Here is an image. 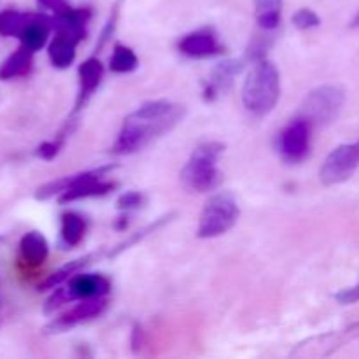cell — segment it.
<instances>
[{"label": "cell", "mask_w": 359, "mask_h": 359, "mask_svg": "<svg viewBox=\"0 0 359 359\" xmlns=\"http://www.w3.org/2000/svg\"><path fill=\"white\" fill-rule=\"evenodd\" d=\"M311 130L305 119L294 118L284 126L277 137V149L286 163H300L311 153Z\"/></svg>", "instance_id": "obj_8"}, {"label": "cell", "mask_w": 359, "mask_h": 359, "mask_svg": "<svg viewBox=\"0 0 359 359\" xmlns=\"http://www.w3.org/2000/svg\"><path fill=\"white\" fill-rule=\"evenodd\" d=\"M351 27L359 28V13L356 14V16H354V20H353V23H351Z\"/></svg>", "instance_id": "obj_29"}, {"label": "cell", "mask_w": 359, "mask_h": 359, "mask_svg": "<svg viewBox=\"0 0 359 359\" xmlns=\"http://www.w3.org/2000/svg\"><path fill=\"white\" fill-rule=\"evenodd\" d=\"M179 51L188 58H210V56L221 55L224 51L223 46L217 41V35L212 28H198L195 32H189L179 41Z\"/></svg>", "instance_id": "obj_10"}, {"label": "cell", "mask_w": 359, "mask_h": 359, "mask_svg": "<svg viewBox=\"0 0 359 359\" xmlns=\"http://www.w3.org/2000/svg\"><path fill=\"white\" fill-rule=\"evenodd\" d=\"M293 25L298 28V30H311V28L319 27V25H321V20H319V16L314 13V11L304 7V9L294 13Z\"/></svg>", "instance_id": "obj_23"}, {"label": "cell", "mask_w": 359, "mask_h": 359, "mask_svg": "<svg viewBox=\"0 0 359 359\" xmlns=\"http://www.w3.org/2000/svg\"><path fill=\"white\" fill-rule=\"evenodd\" d=\"M0 307H2V294H0Z\"/></svg>", "instance_id": "obj_30"}, {"label": "cell", "mask_w": 359, "mask_h": 359, "mask_svg": "<svg viewBox=\"0 0 359 359\" xmlns=\"http://www.w3.org/2000/svg\"><path fill=\"white\" fill-rule=\"evenodd\" d=\"M280 98V74L270 60L255 63L242 86V104L256 118L270 114Z\"/></svg>", "instance_id": "obj_3"}, {"label": "cell", "mask_w": 359, "mask_h": 359, "mask_svg": "<svg viewBox=\"0 0 359 359\" xmlns=\"http://www.w3.org/2000/svg\"><path fill=\"white\" fill-rule=\"evenodd\" d=\"M359 167V142L342 144L335 147L332 153L326 156L321 170H319V179L325 186L342 184L349 181L353 174Z\"/></svg>", "instance_id": "obj_7"}, {"label": "cell", "mask_w": 359, "mask_h": 359, "mask_svg": "<svg viewBox=\"0 0 359 359\" xmlns=\"http://www.w3.org/2000/svg\"><path fill=\"white\" fill-rule=\"evenodd\" d=\"M174 216H175L174 212L167 214V216L160 217V219H156V221H154V223L147 224L146 228H142V230H139V231H137V233L130 235V237L126 238V241H123L121 244L118 245V248L112 249V251L109 252V258H116V256L121 255L123 251H126V249H128L130 245H133V244H137V242H140V241H142V238H146L149 233H154V231H156L158 228H161V226H163V224H167L168 221H170Z\"/></svg>", "instance_id": "obj_22"}, {"label": "cell", "mask_w": 359, "mask_h": 359, "mask_svg": "<svg viewBox=\"0 0 359 359\" xmlns=\"http://www.w3.org/2000/svg\"><path fill=\"white\" fill-rule=\"evenodd\" d=\"M126 226H128V216L118 217V219L114 221V228H116V230H125Z\"/></svg>", "instance_id": "obj_28"}, {"label": "cell", "mask_w": 359, "mask_h": 359, "mask_svg": "<svg viewBox=\"0 0 359 359\" xmlns=\"http://www.w3.org/2000/svg\"><path fill=\"white\" fill-rule=\"evenodd\" d=\"M346 102L344 90L333 84H325L318 86L304 98L298 111V118L305 119L309 125L314 126H326L332 121H335L337 116L340 114Z\"/></svg>", "instance_id": "obj_6"}, {"label": "cell", "mask_w": 359, "mask_h": 359, "mask_svg": "<svg viewBox=\"0 0 359 359\" xmlns=\"http://www.w3.org/2000/svg\"><path fill=\"white\" fill-rule=\"evenodd\" d=\"M256 21L263 30H273L280 23L283 0H255Z\"/></svg>", "instance_id": "obj_19"}, {"label": "cell", "mask_w": 359, "mask_h": 359, "mask_svg": "<svg viewBox=\"0 0 359 359\" xmlns=\"http://www.w3.org/2000/svg\"><path fill=\"white\" fill-rule=\"evenodd\" d=\"M32 60H34V53L25 48V46H20L0 65V81H9L28 74V70L32 69Z\"/></svg>", "instance_id": "obj_17"}, {"label": "cell", "mask_w": 359, "mask_h": 359, "mask_svg": "<svg viewBox=\"0 0 359 359\" xmlns=\"http://www.w3.org/2000/svg\"><path fill=\"white\" fill-rule=\"evenodd\" d=\"M116 165H105V167L93 168V170L77 172L74 175H65L56 181L46 182L39 186L35 191L37 200H49L53 196H58V202L62 205L69 202H76L81 198H93V196H104L116 188V182L104 181L107 174H111Z\"/></svg>", "instance_id": "obj_2"}, {"label": "cell", "mask_w": 359, "mask_h": 359, "mask_svg": "<svg viewBox=\"0 0 359 359\" xmlns=\"http://www.w3.org/2000/svg\"><path fill=\"white\" fill-rule=\"evenodd\" d=\"M62 242L67 248H76L81 244L84 233H86V221L81 214L72 212H63L62 214Z\"/></svg>", "instance_id": "obj_18"}, {"label": "cell", "mask_w": 359, "mask_h": 359, "mask_svg": "<svg viewBox=\"0 0 359 359\" xmlns=\"http://www.w3.org/2000/svg\"><path fill=\"white\" fill-rule=\"evenodd\" d=\"M83 39V35L74 34L70 30H63V28L55 30V37L48 46V55L53 67L67 69V67L72 65L74 60H76V48Z\"/></svg>", "instance_id": "obj_12"}, {"label": "cell", "mask_w": 359, "mask_h": 359, "mask_svg": "<svg viewBox=\"0 0 359 359\" xmlns=\"http://www.w3.org/2000/svg\"><path fill=\"white\" fill-rule=\"evenodd\" d=\"M241 216L237 200L230 193H216L203 205L196 235L200 238H216L235 226Z\"/></svg>", "instance_id": "obj_5"}, {"label": "cell", "mask_w": 359, "mask_h": 359, "mask_svg": "<svg viewBox=\"0 0 359 359\" xmlns=\"http://www.w3.org/2000/svg\"><path fill=\"white\" fill-rule=\"evenodd\" d=\"M107 307V300L105 297L102 298H86V300H79V304L74 305L67 312H63L60 318L53 319L48 326L44 328L46 335H55V333H63L72 330L74 326L86 323L90 319L98 318L102 312Z\"/></svg>", "instance_id": "obj_9"}, {"label": "cell", "mask_w": 359, "mask_h": 359, "mask_svg": "<svg viewBox=\"0 0 359 359\" xmlns=\"http://www.w3.org/2000/svg\"><path fill=\"white\" fill-rule=\"evenodd\" d=\"M63 142H65V140L58 139V137H56V140H53V142H42L41 146L37 147V151H35V156H39L41 160L51 161L53 158L58 156L60 149L63 147Z\"/></svg>", "instance_id": "obj_25"}, {"label": "cell", "mask_w": 359, "mask_h": 359, "mask_svg": "<svg viewBox=\"0 0 359 359\" xmlns=\"http://www.w3.org/2000/svg\"><path fill=\"white\" fill-rule=\"evenodd\" d=\"M146 203V196L140 191H126L118 198V209L119 210H132L139 209Z\"/></svg>", "instance_id": "obj_24"}, {"label": "cell", "mask_w": 359, "mask_h": 359, "mask_svg": "<svg viewBox=\"0 0 359 359\" xmlns=\"http://www.w3.org/2000/svg\"><path fill=\"white\" fill-rule=\"evenodd\" d=\"M35 18L32 13H20V11H4L0 13V35L4 37H18L23 34L27 25Z\"/></svg>", "instance_id": "obj_20"}, {"label": "cell", "mask_w": 359, "mask_h": 359, "mask_svg": "<svg viewBox=\"0 0 359 359\" xmlns=\"http://www.w3.org/2000/svg\"><path fill=\"white\" fill-rule=\"evenodd\" d=\"M335 298L340 305L356 304V302H359V284L353 287H346V290H342L340 293H337Z\"/></svg>", "instance_id": "obj_26"}, {"label": "cell", "mask_w": 359, "mask_h": 359, "mask_svg": "<svg viewBox=\"0 0 359 359\" xmlns=\"http://www.w3.org/2000/svg\"><path fill=\"white\" fill-rule=\"evenodd\" d=\"M102 77H104V65H102L100 60L97 56H91V58L84 60L79 65V93L76 98V109H74V114L79 112L81 109L86 105V102L90 100L91 95L97 91V88L100 86Z\"/></svg>", "instance_id": "obj_14"}, {"label": "cell", "mask_w": 359, "mask_h": 359, "mask_svg": "<svg viewBox=\"0 0 359 359\" xmlns=\"http://www.w3.org/2000/svg\"><path fill=\"white\" fill-rule=\"evenodd\" d=\"M139 67V58L133 53L132 48L121 44V42H116L114 48H112V56L109 60V69L116 74H128Z\"/></svg>", "instance_id": "obj_21"}, {"label": "cell", "mask_w": 359, "mask_h": 359, "mask_svg": "<svg viewBox=\"0 0 359 359\" xmlns=\"http://www.w3.org/2000/svg\"><path fill=\"white\" fill-rule=\"evenodd\" d=\"M244 69V62L242 60H223L217 63L210 72L209 79L205 81V90H203V100L210 102L226 91L233 83V77L238 76Z\"/></svg>", "instance_id": "obj_13"}, {"label": "cell", "mask_w": 359, "mask_h": 359, "mask_svg": "<svg viewBox=\"0 0 359 359\" xmlns=\"http://www.w3.org/2000/svg\"><path fill=\"white\" fill-rule=\"evenodd\" d=\"M39 4L46 7V9H51L55 14H63L65 11L70 9V6L65 0H39Z\"/></svg>", "instance_id": "obj_27"}, {"label": "cell", "mask_w": 359, "mask_h": 359, "mask_svg": "<svg viewBox=\"0 0 359 359\" xmlns=\"http://www.w3.org/2000/svg\"><path fill=\"white\" fill-rule=\"evenodd\" d=\"M98 256H100V251L90 252V255L83 256V258H77V259H74V262L65 263V265L60 266L58 270H55L51 276L46 277V279L42 280L41 284H39L37 290L39 291H48V290H55V287L62 286V284L67 283L70 277H74L76 273L83 272V269H86L88 265H91V263H93L95 259L98 258Z\"/></svg>", "instance_id": "obj_16"}, {"label": "cell", "mask_w": 359, "mask_h": 359, "mask_svg": "<svg viewBox=\"0 0 359 359\" xmlns=\"http://www.w3.org/2000/svg\"><path fill=\"white\" fill-rule=\"evenodd\" d=\"M182 114H184V107L168 100L144 102L135 112H132L123 121L118 139L111 147V153H137L160 137L167 135L181 121Z\"/></svg>", "instance_id": "obj_1"}, {"label": "cell", "mask_w": 359, "mask_h": 359, "mask_svg": "<svg viewBox=\"0 0 359 359\" xmlns=\"http://www.w3.org/2000/svg\"><path fill=\"white\" fill-rule=\"evenodd\" d=\"M65 290L69 302L86 300V298H102L111 291V280L102 273H76L67 280Z\"/></svg>", "instance_id": "obj_11"}, {"label": "cell", "mask_w": 359, "mask_h": 359, "mask_svg": "<svg viewBox=\"0 0 359 359\" xmlns=\"http://www.w3.org/2000/svg\"><path fill=\"white\" fill-rule=\"evenodd\" d=\"M20 256L21 262L30 269L41 266L49 256V244L44 235L37 230L25 233L20 241Z\"/></svg>", "instance_id": "obj_15"}, {"label": "cell", "mask_w": 359, "mask_h": 359, "mask_svg": "<svg viewBox=\"0 0 359 359\" xmlns=\"http://www.w3.org/2000/svg\"><path fill=\"white\" fill-rule=\"evenodd\" d=\"M223 153L224 144L216 142V140L200 144L181 170L182 184L189 191L196 193H209L219 188L223 175L217 168V161Z\"/></svg>", "instance_id": "obj_4"}]
</instances>
